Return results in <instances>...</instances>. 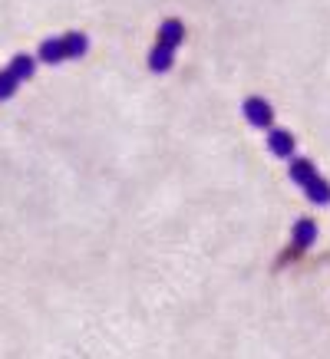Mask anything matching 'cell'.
I'll list each match as a JSON object with an SVG mask.
<instances>
[{"label": "cell", "mask_w": 330, "mask_h": 359, "mask_svg": "<svg viewBox=\"0 0 330 359\" xmlns=\"http://www.w3.org/2000/svg\"><path fill=\"white\" fill-rule=\"evenodd\" d=\"M287 175H291V182L304 191V198H308L310 205H320V208L330 205V182L317 172V165L310 162V158L294 155V158L287 162Z\"/></svg>", "instance_id": "obj_1"}, {"label": "cell", "mask_w": 330, "mask_h": 359, "mask_svg": "<svg viewBox=\"0 0 330 359\" xmlns=\"http://www.w3.org/2000/svg\"><path fill=\"white\" fill-rule=\"evenodd\" d=\"M89 50V36L83 30H70L63 36H50L40 43L37 50V60L46 66H60V63H70V60H83Z\"/></svg>", "instance_id": "obj_2"}, {"label": "cell", "mask_w": 330, "mask_h": 359, "mask_svg": "<svg viewBox=\"0 0 330 359\" xmlns=\"http://www.w3.org/2000/svg\"><path fill=\"white\" fill-rule=\"evenodd\" d=\"M37 56L30 53H17L11 60V63L0 69V102H7V99L17 96V89L27 83V79H33V73H37Z\"/></svg>", "instance_id": "obj_3"}, {"label": "cell", "mask_w": 330, "mask_h": 359, "mask_svg": "<svg viewBox=\"0 0 330 359\" xmlns=\"http://www.w3.org/2000/svg\"><path fill=\"white\" fill-rule=\"evenodd\" d=\"M242 116H244V122L251 126V129H261V132H268L271 126H275V109H271V102L264 96H248L242 102Z\"/></svg>", "instance_id": "obj_4"}, {"label": "cell", "mask_w": 330, "mask_h": 359, "mask_svg": "<svg viewBox=\"0 0 330 359\" xmlns=\"http://www.w3.org/2000/svg\"><path fill=\"white\" fill-rule=\"evenodd\" d=\"M268 152L281 158V162H291L297 155V135L291 129H281V126H271L268 129Z\"/></svg>", "instance_id": "obj_5"}, {"label": "cell", "mask_w": 330, "mask_h": 359, "mask_svg": "<svg viewBox=\"0 0 330 359\" xmlns=\"http://www.w3.org/2000/svg\"><path fill=\"white\" fill-rule=\"evenodd\" d=\"M185 23L178 20V17H165L162 23H159V33H155V46L159 50H172V53H178V46L185 43Z\"/></svg>", "instance_id": "obj_6"}, {"label": "cell", "mask_w": 330, "mask_h": 359, "mask_svg": "<svg viewBox=\"0 0 330 359\" xmlns=\"http://www.w3.org/2000/svg\"><path fill=\"white\" fill-rule=\"evenodd\" d=\"M317 241V221L314 218H297L294 231H291V254H304L314 248Z\"/></svg>", "instance_id": "obj_7"}]
</instances>
